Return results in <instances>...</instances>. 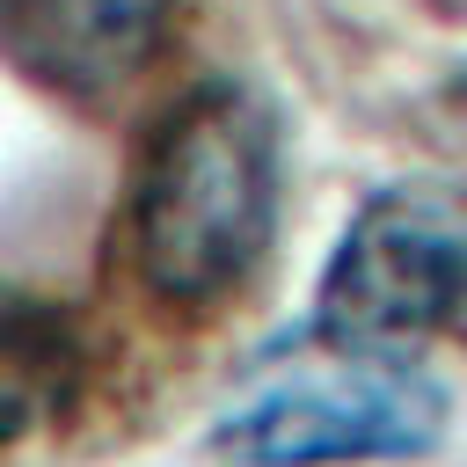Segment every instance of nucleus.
I'll use <instances>...</instances> for the list:
<instances>
[{"label":"nucleus","instance_id":"obj_1","mask_svg":"<svg viewBox=\"0 0 467 467\" xmlns=\"http://www.w3.org/2000/svg\"><path fill=\"white\" fill-rule=\"evenodd\" d=\"M285 204L277 109L241 80H197L146 139L131 175V263L146 292L212 306L255 277Z\"/></svg>","mask_w":467,"mask_h":467},{"label":"nucleus","instance_id":"obj_5","mask_svg":"<svg viewBox=\"0 0 467 467\" xmlns=\"http://www.w3.org/2000/svg\"><path fill=\"white\" fill-rule=\"evenodd\" d=\"M80 394V328L58 299L0 285V445H22Z\"/></svg>","mask_w":467,"mask_h":467},{"label":"nucleus","instance_id":"obj_4","mask_svg":"<svg viewBox=\"0 0 467 467\" xmlns=\"http://www.w3.org/2000/svg\"><path fill=\"white\" fill-rule=\"evenodd\" d=\"M182 0H0V58L58 102H117L168 44Z\"/></svg>","mask_w":467,"mask_h":467},{"label":"nucleus","instance_id":"obj_2","mask_svg":"<svg viewBox=\"0 0 467 467\" xmlns=\"http://www.w3.org/2000/svg\"><path fill=\"white\" fill-rule=\"evenodd\" d=\"M467 328V197L452 182H387L336 234L306 343L416 358L431 336Z\"/></svg>","mask_w":467,"mask_h":467},{"label":"nucleus","instance_id":"obj_3","mask_svg":"<svg viewBox=\"0 0 467 467\" xmlns=\"http://www.w3.org/2000/svg\"><path fill=\"white\" fill-rule=\"evenodd\" d=\"M285 379L241 394L212 423V452L226 467H358V460H416L445 438V387L416 358L328 350Z\"/></svg>","mask_w":467,"mask_h":467},{"label":"nucleus","instance_id":"obj_6","mask_svg":"<svg viewBox=\"0 0 467 467\" xmlns=\"http://www.w3.org/2000/svg\"><path fill=\"white\" fill-rule=\"evenodd\" d=\"M452 102H460V124H467V80H452Z\"/></svg>","mask_w":467,"mask_h":467}]
</instances>
